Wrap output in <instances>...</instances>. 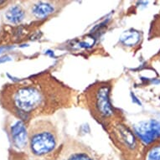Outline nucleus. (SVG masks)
Listing matches in <instances>:
<instances>
[{"instance_id": "1", "label": "nucleus", "mask_w": 160, "mask_h": 160, "mask_svg": "<svg viewBox=\"0 0 160 160\" xmlns=\"http://www.w3.org/2000/svg\"><path fill=\"white\" fill-rule=\"evenodd\" d=\"M78 96L77 91L45 71L24 82L6 86L0 100L13 117L29 125L34 120L72 108Z\"/></svg>"}, {"instance_id": "4", "label": "nucleus", "mask_w": 160, "mask_h": 160, "mask_svg": "<svg viewBox=\"0 0 160 160\" xmlns=\"http://www.w3.org/2000/svg\"><path fill=\"white\" fill-rule=\"evenodd\" d=\"M105 130L113 144L127 160L140 159L143 151L141 150L142 142L134 133L133 130L127 125L122 115L106 127Z\"/></svg>"}, {"instance_id": "12", "label": "nucleus", "mask_w": 160, "mask_h": 160, "mask_svg": "<svg viewBox=\"0 0 160 160\" xmlns=\"http://www.w3.org/2000/svg\"><path fill=\"white\" fill-rule=\"evenodd\" d=\"M7 3L6 1H2V0H1V1H0V5H2V4H3V3Z\"/></svg>"}, {"instance_id": "2", "label": "nucleus", "mask_w": 160, "mask_h": 160, "mask_svg": "<svg viewBox=\"0 0 160 160\" xmlns=\"http://www.w3.org/2000/svg\"><path fill=\"white\" fill-rule=\"evenodd\" d=\"M112 89V81L95 82L87 87L77 100L104 128L122 116L121 112L111 102Z\"/></svg>"}, {"instance_id": "3", "label": "nucleus", "mask_w": 160, "mask_h": 160, "mask_svg": "<svg viewBox=\"0 0 160 160\" xmlns=\"http://www.w3.org/2000/svg\"><path fill=\"white\" fill-rule=\"evenodd\" d=\"M28 149L36 158H55L61 142L59 128L50 118H39L28 126Z\"/></svg>"}, {"instance_id": "11", "label": "nucleus", "mask_w": 160, "mask_h": 160, "mask_svg": "<svg viewBox=\"0 0 160 160\" xmlns=\"http://www.w3.org/2000/svg\"><path fill=\"white\" fill-rule=\"evenodd\" d=\"M8 160H28V155L24 152H18L15 150H9Z\"/></svg>"}, {"instance_id": "10", "label": "nucleus", "mask_w": 160, "mask_h": 160, "mask_svg": "<svg viewBox=\"0 0 160 160\" xmlns=\"http://www.w3.org/2000/svg\"><path fill=\"white\" fill-rule=\"evenodd\" d=\"M139 160H160V139L145 147Z\"/></svg>"}, {"instance_id": "5", "label": "nucleus", "mask_w": 160, "mask_h": 160, "mask_svg": "<svg viewBox=\"0 0 160 160\" xmlns=\"http://www.w3.org/2000/svg\"><path fill=\"white\" fill-rule=\"evenodd\" d=\"M55 160H102L87 145L73 137H66Z\"/></svg>"}, {"instance_id": "8", "label": "nucleus", "mask_w": 160, "mask_h": 160, "mask_svg": "<svg viewBox=\"0 0 160 160\" xmlns=\"http://www.w3.org/2000/svg\"><path fill=\"white\" fill-rule=\"evenodd\" d=\"M134 133L144 147H148L160 139V122L157 120L141 122L132 128Z\"/></svg>"}, {"instance_id": "7", "label": "nucleus", "mask_w": 160, "mask_h": 160, "mask_svg": "<svg viewBox=\"0 0 160 160\" xmlns=\"http://www.w3.org/2000/svg\"><path fill=\"white\" fill-rule=\"evenodd\" d=\"M69 2L66 1H33L29 2L26 13L34 19H45L58 13Z\"/></svg>"}, {"instance_id": "9", "label": "nucleus", "mask_w": 160, "mask_h": 160, "mask_svg": "<svg viewBox=\"0 0 160 160\" xmlns=\"http://www.w3.org/2000/svg\"><path fill=\"white\" fill-rule=\"evenodd\" d=\"M26 10L22 6L18 4L11 6L5 13L6 19L13 24H20L26 18Z\"/></svg>"}, {"instance_id": "6", "label": "nucleus", "mask_w": 160, "mask_h": 160, "mask_svg": "<svg viewBox=\"0 0 160 160\" xmlns=\"http://www.w3.org/2000/svg\"><path fill=\"white\" fill-rule=\"evenodd\" d=\"M6 130L13 150L23 152L28 148V126L24 122L11 116L6 123Z\"/></svg>"}]
</instances>
